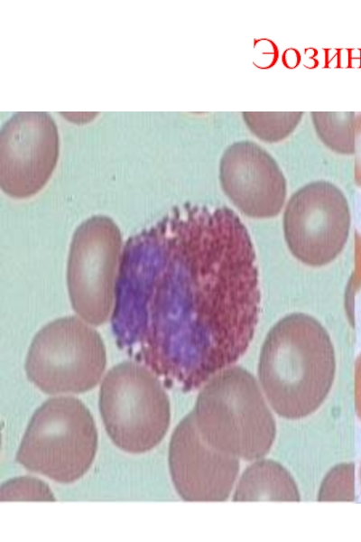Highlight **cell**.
<instances>
[{"label":"cell","instance_id":"6","mask_svg":"<svg viewBox=\"0 0 361 542\" xmlns=\"http://www.w3.org/2000/svg\"><path fill=\"white\" fill-rule=\"evenodd\" d=\"M106 365L100 334L77 316L57 319L34 336L25 371L42 391L54 395L83 393L99 382Z\"/></svg>","mask_w":361,"mask_h":542},{"label":"cell","instance_id":"17","mask_svg":"<svg viewBox=\"0 0 361 542\" xmlns=\"http://www.w3.org/2000/svg\"><path fill=\"white\" fill-rule=\"evenodd\" d=\"M355 406L356 415L361 419V354L355 366Z\"/></svg>","mask_w":361,"mask_h":542},{"label":"cell","instance_id":"18","mask_svg":"<svg viewBox=\"0 0 361 542\" xmlns=\"http://www.w3.org/2000/svg\"><path fill=\"white\" fill-rule=\"evenodd\" d=\"M360 478H361V469H360Z\"/></svg>","mask_w":361,"mask_h":542},{"label":"cell","instance_id":"15","mask_svg":"<svg viewBox=\"0 0 361 542\" xmlns=\"http://www.w3.org/2000/svg\"><path fill=\"white\" fill-rule=\"evenodd\" d=\"M319 501L354 500V465L342 463L332 468L323 480Z\"/></svg>","mask_w":361,"mask_h":542},{"label":"cell","instance_id":"7","mask_svg":"<svg viewBox=\"0 0 361 542\" xmlns=\"http://www.w3.org/2000/svg\"><path fill=\"white\" fill-rule=\"evenodd\" d=\"M121 248L120 229L106 216L88 219L73 234L67 266L69 295L76 313L91 325L106 322L112 313Z\"/></svg>","mask_w":361,"mask_h":542},{"label":"cell","instance_id":"9","mask_svg":"<svg viewBox=\"0 0 361 542\" xmlns=\"http://www.w3.org/2000/svg\"><path fill=\"white\" fill-rule=\"evenodd\" d=\"M60 153L57 126L46 112H18L0 132V186L14 199L38 193L51 177Z\"/></svg>","mask_w":361,"mask_h":542},{"label":"cell","instance_id":"2","mask_svg":"<svg viewBox=\"0 0 361 542\" xmlns=\"http://www.w3.org/2000/svg\"><path fill=\"white\" fill-rule=\"evenodd\" d=\"M335 370L331 340L315 318L301 313L288 314L267 333L258 377L269 404L280 416L299 419L316 411L331 388Z\"/></svg>","mask_w":361,"mask_h":542},{"label":"cell","instance_id":"13","mask_svg":"<svg viewBox=\"0 0 361 542\" xmlns=\"http://www.w3.org/2000/svg\"><path fill=\"white\" fill-rule=\"evenodd\" d=\"M318 136L332 151L355 153V114L353 112H311Z\"/></svg>","mask_w":361,"mask_h":542},{"label":"cell","instance_id":"11","mask_svg":"<svg viewBox=\"0 0 361 542\" xmlns=\"http://www.w3.org/2000/svg\"><path fill=\"white\" fill-rule=\"evenodd\" d=\"M219 181L229 201L248 217L272 218L283 207L284 175L274 158L253 141H237L226 148L219 162Z\"/></svg>","mask_w":361,"mask_h":542},{"label":"cell","instance_id":"12","mask_svg":"<svg viewBox=\"0 0 361 542\" xmlns=\"http://www.w3.org/2000/svg\"><path fill=\"white\" fill-rule=\"evenodd\" d=\"M233 500L298 501V487L289 472L272 460H258L243 472Z\"/></svg>","mask_w":361,"mask_h":542},{"label":"cell","instance_id":"4","mask_svg":"<svg viewBox=\"0 0 361 542\" xmlns=\"http://www.w3.org/2000/svg\"><path fill=\"white\" fill-rule=\"evenodd\" d=\"M97 449V431L88 408L73 397L44 402L32 416L16 461L60 483L81 478Z\"/></svg>","mask_w":361,"mask_h":542},{"label":"cell","instance_id":"14","mask_svg":"<svg viewBox=\"0 0 361 542\" xmlns=\"http://www.w3.org/2000/svg\"><path fill=\"white\" fill-rule=\"evenodd\" d=\"M244 121L260 140L277 143L289 136L298 126L302 112H244Z\"/></svg>","mask_w":361,"mask_h":542},{"label":"cell","instance_id":"5","mask_svg":"<svg viewBox=\"0 0 361 542\" xmlns=\"http://www.w3.org/2000/svg\"><path fill=\"white\" fill-rule=\"evenodd\" d=\"M99 410L112 442L130 453L155 447L170 425V400L160 381L149 369L131 361L106 374Z\"/></svg>","mask_w":361,"mask_h":542},{"label":"cell","instance_id":"1","mask_svg":"<svg viewBox=\"0 0 361 542\" xmlns=\"http://www.w3.org/2000/svg\"><path fill=\"white\" fill-rule=\"evenodd\" d=\"M174 226L175 322L155 370L190 391L246 351L261 294L252 240L231 209L193 208Z\"/></svg>","mask_w":361,"mask_h":542},{"label":"cell","instance_id":"10","mask_svg":"<svg viewBox=\"0 0 361 542\" xmlns=\"http://www.w3.org/2000/svg\"><path fill=\"white\" fill-rule=\"evenodd\" d=\"M169 468L174 487L184 500L224 501L237 477L239 461L201 436L191 411L171 435Z\"/></svg>","mask_w":361,"mask_h":542},{"label":"cell","instance_id":"8","mask_svg":"<svg viewBox=\"0 0 361 542\" xmlns=\"http://www.w3.org/2000/svg\"><path fill=\"white\" fill-rule=\"evenodd\" d=\"M350 210L342 191L327 181L296 191L283 215L284 238L291 253L310 266H322L343 250L349 234Z\"/></svg>","mask_w":361,"mask_h":542},{"label":"cell","instance_id":"3","mask_svg":"<svg viewBox=\"0 0 361 542\" xmlns=\"http://www.w3.org/2000/svg\"><path fill=\"white\" fill-rule=\"evenodd\" d=\"M192 413L201 436L238 459L262 458L275 438V422L255 378L238 366L207 382Z\"/></svg>","mask_w":361,"mask_h":542},{"label":"cell","instance_id":"16","mask_svg":"<svg viewBox=\"0 0 361 542\" xmlns=\"http://www.w3.org/2000/svg\"><path fill=\"white\" fill-rule=\"evenodd\" d=\"M355 152L356 153L355 178L356 182L361 185V115L355 122Z\"/></svg>","mask_w":361,"mask_h":542}]
</instances>
